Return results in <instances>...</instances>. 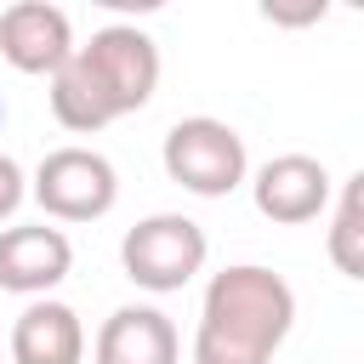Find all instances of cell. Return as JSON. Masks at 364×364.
Wrapping results in <instances>:
<instances>
[{
  "mask_svg": "<svg viewBox=\"0 0 364 364\" xmlns=\"http://www.w3.org/2000/svg\"><path fill=\"white\" fill-rule=\"evenodd\" d=\"M330 188H336V182H330L324 159H313V154H273V159L256 171V182H250L256 210H262L267 222H284V228H301V222L324 216Z\"/></svg>",
  "mask_w": 364,
  "mask_h": 364,
  "instance_id": "7",
  "label": "cell"
},
{
  "mask_svg": "<svg viewBox=\"0 0 364 364\" xmlns=\"http://www.w3.org/2000/svg\"><path fill=\"white\" fill-rule=\"evenodd\" d=\"M23 193H28V182H23V165L0 154V222H6V216H17Z\"/></svg>",
  "mask_w": 364,
  "mask_h": 364,
  "instance_id": "12",
  "label": "cell"
},
{
  "mask_svg": "<svg viewBox=\"0 0 364 364\" xmlns=\"http://www.w3.org/2000/svg\"><path fill=\"white\" fill-rule=\"evenodd\" d=\"M159 85V46L136 23H108L51 74V114L63 131H102L119 114H136Z\"/></svg>",
  "mask_w": 364,
  "mask_h": 364,
  "instance_id": "1",
  "label": "cell"
},
{
  "mask_svg": "<svg viewBox=\"0 0 364 364\" xmlns=\"http://www.w3.org/2000/svg\"><path fill=\"white\" fill-rule=\"evenodd\" d=\"M182 341L159 307H114L91 341V364H176Z\"/></svg>",
  "mask_w": 364,
  "mask_h": 364,
  "instance_id": "10",
  "label": "cell"
},
{
  "mask_svg": "<svg viewBox=\"0 0 364 364\" xmlns=\"http://www.w3.org/2000/svg\"><path fill=\"white\" fill-rule=\"evenodd\" d=\"M0 364H6V353H0Z\"/></svg>",
  "mask_w": 364,
  "mask_h": 364,
  "instance_id": "14",
  "label": "cell"
},
{
  "mask_svg": "<svg viewBox=\"0 0 364 364\" xmlns=\"http://www.w3.org/2000/svg\"><path fill=\"white\" fill-rule=\"evenodd\" d=\"M85 358V324L68 301L34 296L6 341V364H80Z\"/></svg>",
  "mask_w": 364,
  "mask_h": 364,
  "instance_id": "9",
  "label": "cell"
},
{
  "mask_svg": "<svg viewBox=\"0 0 364 364\" xmlns=\"http://www.w3.org/2000/svg\"><path fill=\"white\" fill-rule=\"evenodd\" d=\"M34 199H40V210L57 216V222H97V216L114 210L119 176H114V165H108L97 148L68 142V148H51V154L34 165Z\"/></svg>",
  "mask_w": 364,
  "mask_h": 364,
  "instance_id": "5",
  "label": "cell"
},
{
  "mask_svg": "<svg viewBox=\"0 0 364 364\" xmlns=\"http://www.w3.org/2000/svg\"><path fill=\"white\" fill-rule=\"evenodd\" d=\"M68 267H74V245L63 228H46V222L0 228V290L46 296L68 279Z\"/></svg>",
  "mask_w": 364,
  "mask_h": 364,
  "instance_id": "8",
  "label": "cell"
},
{
  "mask_svg": "<svg viewBox=\"0 0 364 364\" xmlns=\"http://www.w3.org/2000/svg\"><path fill=\"white\" fill-rule=\"evenodd\" d=\"M0 57L17 74H57L74 57L68 11L51 0H17L0 11Z\"/></svg>",
  "mask_w": 364,
  "mask_h": 364,
  "instance_id": "6",
  "label": "cell"
},
{
  "mask_svg": "<svg viewBox=\"0 0 364 364\" xmlns=\"http://www.w3.org/2000/svg\"><path fill=\"white\" fill-rule=\"evenodd\" d=\"M330 262L347 279H364V176H347L341 182L336 222H330Z\"/></svg>",
  "mask_w": 364,
  "mask_h": 364,
  "instance_id": "11",
  "label": "cell"
},
{
  "mask_svg": "<svg viewBox=\"0 0 364 364\" xmlns=\"http://www.w3.org/2000/svg\"><path fill=\"white\" fill-rule=\"evenodd\" d=\"M210 245H205V228L182 210H154L142 216L125 239H119V262H125V279L154 290V296H171L182 284H193V273L205 267Z\"/></svg>",
  "mask_w": 364,
  "mask_h": 364,
  "instance_id": "4",
  "label": "cell"
},
{
  "mask_svg": "<svg viewBox=\"0 0 364 364\" xmlns=\"http://www.w3.org/2000/svg\"><path fill=\"white\" fill-rule=\"evenodd\" d=\"M165 176L199 199H222L245 182L250 171V154H245V136L228 125V119H210V114H193V119H176L165 131Z\"/></svg>",
  "mask_w": 364,
  "mask_h": 364,
  "instance_id": "3",
  "label": "cell"
},
{
  "mask_svg": "<svg viewBox=\"0 0 364 364\" xmlns=\"http://www.w3.org/2000/svg\"><path fill=\"white\" fill-rule=\"evenodd\" d=\"M0 125H6V102H0Z\"/></svg>",
  "mask_w": 364,
  "mask_h": 364,
  "instance_id": "13",
  "label": "cell"
},
{
  "mask_svg": "<svg viewBox=\"0 0 364 364\" xmlns=\"http://www.w3.org/2000/svg\"><path fill=\"white\" fill-rule=\"evenodd\" d=\"M296 324V290L262 262H233L205 284L193 364H273Z\"/></svg>",
  "mask_w": 364,
  "mask_h": 364,
  "instance_id": "2",
  "label": "cell"
}]
</instances>
